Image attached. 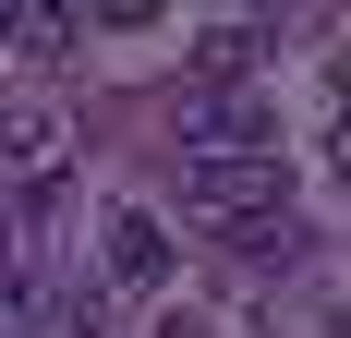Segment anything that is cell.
<instances>
[{"label": "cell", "instance_id": "1", "mask_svg": "<svg viewBox=\"0 0 351 338\" xmlns=\"http://www.w3.org/2000/svg\"><path fill=\"white\" fill-rule=\"evenodd\" d=\"M182 205L218 218V230H243L267 205H291V157L279 145H230V157H182Z\"/></svg>", "mask_w": 351, "mask_h": 338}, {"label": "cell", "instance_id": "2", "mask_svg": "<svg viewBox=\"0 0 351 338\" xmlns=\"http://www.w3.org/2000/svg\"><path fill=\"white\" fill-rule=\"evenodd\" d=\"M109 254H97V278L109 290H158V278H170V230H158V218H145V205H109Z\"/></svg>", "mask_w": 351, "mask_h": 338}, {"label": "cell", "instance_id": "3", "mask_svg": "<svg viewBox=\"0 0 351 338\" xmlns=\"http://www.w3.org/2000/svg\"><path fill=\"white\" fill-rule=\"evenodd\" d=\"M182 145H194V157H230V145H279V133L254 121V97H230V85H194V97H182Z\"/></svg>", "mask_w": 351, "mask_h": 338}, {"label": "cell", "instance_id": "4", "mask_svg": "<svg viewBox=\"0 0 351 338\" xmlns=\"http://www.w3.org/2000/svg\"><path fill=\"white\" fill-rule=\"evenodd\" d=\"M230 254L267 278V266H303V254H315V230H303L291 205H267V218H243V230H230Z\"/></svg>", "mask_w": 351, "mask_h": 338}, {"label": "cell", "instance_id": "5", "mask_svg": "<svg viewBox=\"0 0 351 338\" xmlns=\"http://www.w3.org/2000/svg\"><path fill=\"white\" fill-rule=\"evenodd\" d=\"M243 73H254V25H218L194 49V85H243Z\"/></svg>", "mask_w": 351, "mask_h": 338}, {"label": "cell", "instance_id": "6", "mask_svg": "<svg viewBox=\"0 0 351 338\" xmlns=\"http://www.w3.org/2000/svg\"><path fill=\"white\" fill-rule=\"evenodd\" d=\"M85 12H97V25H121V36H134V25H158L170 0H85Z\"/></svg>", "mask_w": 351, "mask_h": 338}, {"label": "cell", "instance_id": "7", "mask_svg": "<svg viewBox=\"0 0 351 338\" xmlns=\"http://www.w3.org/2000/svg\"><path fill=\"white\" fill-rule=\"evenodd\" d=\"M145 338H218V326H206V314H182V302H170V314H158Z\"/></svg>", "mask_w": 351, "mask_h": 338}]
</instances>
